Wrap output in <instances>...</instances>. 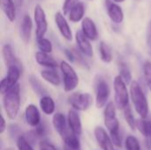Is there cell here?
Returning <instances> with one entry per match:
<instances>
[{
    "mask_svg": "<svg viewBox=\"0 0 151 150\" xmlns=\"http://www.w3.org/2000/svg\"><path fill=\"white\" fill-rule=\"evenodd\" d=\"M40 107L42 112L46 115H51L55 111V103L54 100L49 96H42L40 100Z\"/></svg>",
    "mask_w": 151,
    "mask_h": 150,
    "instance_id": "d4e9b609",
    "label": "cell"
},
{
    "mask_svg": "<svg viewBox=\"0 0 151 150\" xmlns=\"http://www.w3.org/2000/svg\"><path fill=\"white\" fill-rule=\"evenodd\" d=\"M32 28H33V22L31 19V17L27 14H26L23 17L22 22H21V37L25 42H29L31 39V34H32Z\"/></svg>",
    "mask_w": 151,
    "mask_h": 150,
    "instance_id": "44dd1931",
    "label": "cell"
},
{
    "mask_svg": "<svg viewBox=\"0 0 151 150\" xmlns=\"http://www.w3.org/2000/svg\"><path fill=\"white\" fill-rule=\"evenodd\" d=\"M35 60L37 64H39L40 65L50 68V69H55V68H58V66L57 61L52 57L42 51H37L35 53Z\"/></svg>",
    "mask_w": 151,
    "mask_h": 150,
    "instance_id": "ffe728a7",
    "label": "cell"
},
{
    "mask_svg": "<svg viewBox=\"0 0 151 150\" xmlns=\"http://www.w3.org/2000/svg\"><path fill=\"white\" fill-rule=\"evenodd\" d=\"M67 123L71 133L75 136L79 137L82 133V125L81 121V117L75 110H70L67 116Z\"/></svg>",
    "mask_w": 151,
    "mask_h": 150,
    "instance_id": "8fae6325",
    "label": "cell"
},
{
    "mask_svg": "<svg viewBox=\"0 0 151 150\" xmlns=\"http://www.w3.org/2000/svg\"><path fill=\"white\" fill-rule=\"evenodd\" d=\"M52 123H53V126H54L55 130L59 133V135L63 139L69 133V132L67 130L65 117L61 112H57L54 114V116L52 118Z\"/></svg>",
    "mask_w": 151,
    "mask_h": 150,
    "instance_id": "e0dca14e",
    "label": "cell"
},
{
    "mask_svg": "<svg viewBox=\"0 0 151 150\" xmlns=\"http://www.w3.org/2000/svg\"><path fill=\"white\" fill-rule=\"evenodd\" d=\"M147 42H148V44H150L151 46V20L150 21L148 25V28H147Z\"/></svg>",
    "mask_w": 151,
    "mask_h": 150,
    "instance_id": "b9f144b4",
    "label": "cell"
},
{
    "mask_svg": "<svg viewBox=\"0 0 151 150\" xmlns=\"http://www.w3.org/2000/svg\"><path fill=\"white\" fill-rule=\"evenodd\" d=\"M25 118L27 125L36 127L41 124V115L37 107L34 104H28L25 111Z\"/></svg>",
    "mask_w": 151,
    "mask_h": 150,
    "instance_id": "9a60e30c",
    "label": "cell"
},
{
    "mask_svg": "<svg viewBox=\"0 0 151 150\" xmlns=\"http://www.w3.org/2000/svg\"><path fill=\"white\" fill-rule=\"evenodd\" d=\"M81 31L84 35L91 41H96L98 37V32L95 22L88 17H85L81 21Z\"/></svg>",
    "mask_w": 151,
    "mask_h": 150,
    "instance_id": "5bb4252c",
    "label": "cell"
},
{
    "mask_svg": "<svg viewBox=\"0 0 151 150\" xmlns=\"http://www.w3.org/2000/svg\"><path fill=\"white\" fill-rule=\"evenodd\" d=\"M1 7L7 17V19L12 22L16 19V8L12 0H1Z\"/></svg>",
    "mask_w": 151,
    "mask_h": 150,
    "instance_id": "7402d4cb",
    "label": "cell"
},
{
    "mask_svg": "<svg viewBox=\"0 0 151 150\" xmlns=\"http://www.w3.org/2000/svg\"><path fill=\"white\" fill-rule=\"evenodd\" d=\"M68 101L75 111H84L92 105L93 97L88 93H73L68 97Z\"/></svg>",
    "mask_w": 151,
    "mask_h": 150,
    "instance_id": "8992f818",
    "label": "cell"
},
{
    "mask_svg": "<svg viewBox=\"0 0 151 150\" xmlns=\"http://www.w3.org/2000/svg\"><path fill=\"white\" fill-rule=\"evenodd\" d=\"M64 78V88L65 92L73 91L79 84V77L70 64L62 61L59 65Z\"/></svg>",
    "mask_w": 151,
    "mask_h": 150,
    "instance_id": "5b68a950",
    "label": "cell"
},
{
    "mask_svg": "<svg viewBox=\"0 0 151 150\" xmlns=\"http://www.w3.org/2000/svg\"><path fill=\"white\" fill-rule=\"evenodd\" d=\"M112 1H114L115 3H122V2H124L125 0H112Z\"/></svg>",
    "mask_w": 151,
    "mask_h": 150,
    "instance_id": "7bdbcfd3",
    "label": "cell"
},
{
    "mask_svg": "<svg viewBox=\"0 0 151 150\" xmlns=\"http://www.w3.org/2000/svg\"><path fill=\"white\" fill-rule=\"evenodd\" d=\"M41 76L42 78L49 82L50 84L53 86H59L60 84V78L58 76V73L54 70H42L41 72Z\"/></svg>",
    "mask_w": 151,
    "mask_h": 150,
    "instance_id": "484cf974",
    "label": "cell"
},
{
    "mask_svg": "<svg viewBox=\"0 0 151 150\" xmlns=\"http://www.w3.org/2000/svg\"><path fill=\"white\" fill-rule=\"evenodd\" d=\"M3 105L7 117L10 119H15L20 107V87L19 83L4 95Z\"/></svg>",
    "mask_w": 151,
    "mask_h": 150,
    "instance_id": "7a4b0ae2",
    "label": "cell"
},
{
    "mask_svg": "<svg viewBox=\"0 0 151 150\" xmlns=\"http://www.w3.org/2000/svg\"><path fill=\"white\" fill-rule=\"evenodd\" d=\"M37 47H38L40 51L47 53V54L50 53L53 50L51 42L45 37L41 38V39H37Z\"/></svg>",
    "mask_w": 151,
    "mask_h": 150,
    "instance_id": "4dcf8cb0",
    "label": "cell"
},
{
    "mask_svg": "<svg viewBox=\"0 0 151 150\" xmlns=\"http://www.w3.org/2000/svg\"><path fill=\"white\" fill-rule=\"evenodd\" d=\"M125 144L127 150H141V145L138 139L133 135L127 137Z\"/></svg>",
    "mask_w": 151,
    "mask_h": 150,
    "instance_id": "1f68e13d",
    "label": "cell"
},
{
    "mask_svg": "<svg viewBox=\"0 0 151 150\" xmlns=\"http://www.w3.org/2000/svg\"><path fill=\"white\" fill-rule=\"evenodd\" d=\"M124 117H125V119L127 123V125L130 126V128L132 130H135V128L137 127L136 126V124H137V121H135L134 119V117L133 115V112H132V109L130 107V105L128 104L124 110Z\"/></svg>",
    "mask_w": 151,
    "mask_h": 150,
    "instance_id": "f546056e",
    "label": "cell"
},
{
    "mask_svg": "<svg viewBox=\"0 0 151 150\" xmlns=\"http://www.w3.org/2000/svg\"><path fill=\"white\" fill-rule=\"evenodd\" d=\"M21 74V68L18 66H11L8 68V73L5 78L1 80L0 83V93L4 95L12 87L18 84V80Z\"/></svg>",
    "mask_w": 151,
    "mask_h": 150,
    "instance_id": "52a82bcc",
    "label": "cell"
},
{
    "mask_svg": "<svg viewBox=\"0 0 151 150\" xmlns=\"http://www.w3.org/2000/svg\"><path fill=\"white\" fill-rule=\"evenodd\" d=\"M140 133L145 137L147 147L150 149L151 148V118H140L136 124Z\"/></svg>",
    "mask_w": 151,
    "mask_h": 150,
    "instance_id": "ac0fdd59",
    "label": "cell"
},
{
    "mask_svg": "<svg viewBox=\"0 0 151 150\" xmlns=\"http://www.w3.org/2000/svg\"><path fill=\"white\" fill-rule=\"evenodd\" d=\"M130 95L136 112L142 118H146L149 114V104L145 94L140 84L134 80L130 86Z\"/></svg>",
    "mask_w": 151,
    "mask_h": 150,
    "instance_id": "3957f363",
    "label": "cell"
},
{
    "mask_svg": "<svg viewBox=\"0 0 151 150\" xmlns=\"http://www.w3.org/2000/svg\"><path fill=\"white\" fill-rule=\"evenodd\" d=\"M96 140L98 143V145L101 147L103 150H114L113 149V142L111 141V138L107 134L106 131L101 127L97 126L95 128L94 131Z\"/></svg>",
    "mask_w": 151,
    "mask_h": 150,
    "instance_id": "30bf717a",
    "label": "cell"
},
{
    "mask_svg": "<svg viewBox=\"0 0 151 150\" xmlns=\"http://www.w3.org/2000/svg\"><path fill=\"white\" fill-rule=\"evenodd\" d=\"M64 150H81V143L77 136L69 133L64 139Z\"/></svg>",
    "mask_w": 151,
    "mask_h": 150,
    "instance_id": "cb8c5ba5",
    "label": "cell"
},
{
    "mask_svg": "<svg viewBox=\"0 0 151 150\" xmlns=\"http://www.w3.org/2000/svg\"><path fill=\"white\" fill-rule=\"evenodd\" d=\"M2 53H3L4 64L7 66V68L11 67V66H18L19 68H22L21 64L16 57V56L13 52V50L10 44H4L3 46Z\"/></svg>",
    "mask_w": 151,
    "mask_h": 150,
    "instance_id": "2e32d148",
    "label": "cell"
},
{
    "mask_svg": "<svg viewBox=\"0 0 151 150\" xmlns=\"http://www.w3.org/2000/svg\"><path fill=\"white\" fill-rule=\"evenodd\" d=\"M40 150H57L55 149V147L52 145V144H50V143H49V142H47V141H42L41 143H40Z\"/></svg>",
    "mask_w": 151,
    "mask_h": 150,
    "instance_id": "74e56055",
    "label": "cell"
},
{
    "mask_svg": "<svg viewBox=\"0 0 151 150\" xmlns=\"http://www.w3.org/2000/svg\"><path fill=\"white\" fill-rule=\"evenodd\" d=\"M119 76L123 79L126 84L132 83V73L125 62H120L119 64Z\"/></svg>",
    "mask_w": 151,
    "mask_h": 150,
    "instance_id": "f1b7e54d",
    "label": "cell"
},
{
    "mask_svg": "<svg viewBox=\"0 0 151 150\" xmlns=\"http://www.w3.org/2000/svg\"><path fill=\"white\" fill-rule=\"evenodd\" d=\"M107 3V11L110 19L112 22L116 24H120L124 19V12L122 11V8L115 3H111L108 1Z\"/></svg>",
    "mask_w": 151,
    "mask_h": 150,
    "instance_id": "d6986e66",
    "label": "cell"
},
{
    "mask_svg": "<svg viewBox=\"0 0 151 150\" xmlns=\"http://www.w3.org/2000/svg\"><path fill=\"white\" fill-rule=\"evenodd\" d=\"M6 129V123H5V119L4 118L3 115H1V122H0V133H4V132Z\"/></svg>",
    "mask_w": 151,
    "mask_h": 150,
    "instance_id": "60d3db41",
    "label": "cell"
},
{
    "mask_svg": "<svg viewBox=\"0 0 151 150\" xmlns=\"http://www.w3.org/2000/svg\"><path fill=\"white\" fill-rule=\"evenodd\" d=\"M65 54L66 56V57L68 58L69 61L71 62H75V58H74V54L73 52V50H65Z\"/></svg>",
    "mask_w": 151,
    "mask_h": 150,
    "instance_id": "ab89813d",
    "label": "cell"
},
{
    "mask_svg": "<svg viewBox=\"0 0 151 150\" xmlns=\"http://www.w3.org/2000/svg\"><path fill=\"white\" fill-rule=\"evenodd\" d=\"M73 52L74 54V58H75V61H77L81 65H82L83 67H87L88 68V65L87 63V61L85 60V58L83 57V54L81 52V51H78L77 50H73Z\"/></svg>",
    "mask_w": 151,
    "mask_h": 150,
    "instance_id": "e575fe53",
    "label": "cell"
},
{
    "mask_svg": "<svg viewBox=\"0 0 151 150\" xmlns=\"http://www.w3.org/2000/svg\"><path fill=\"white\" fill-rule=\"evenodd\" d=\"M143 72L146 83L151 91V62L148 61L143 65Z\"/></svg>",
    "mask_w": 151,
    "mask_h": 150,
    "instance_id": "836d02e7",
    "label": "cell"
},
{
    "mask_svg": "<svg viewBox=\"0 0 151 150\" xmlns=\"http://www.w3.org/2000/svg\"><path fill=\"white\" fill-rule=\"evenodd\" d=\"M29 83H30L32 89L36 95H41L42 97L47 95V90L44 88V86L42 84V82L38 80V78L35 76H31L29 78Z\"/></svg>",
    "mask_w": 151,
    "mask_h": 150,
    "instance_id": "4316f807",
    "label": "cell"
},
{
    "mask_svg": "<svg viewBox=\"0 0 151 150\" xmlns=\"http://www.w3.org/2000/svg\"><path fill=\"white\" fill-rule=\"evenodd\" d=\"M33 131H34V133H35V136L37 138H41V137H43V136L46 135V133H47V127H46L44 123H41Z\"/></svg>",
    "mask_w": 151,
    "mask_h": 150,
    "instance_id": "d590c367",
    "label": "cell"
},
{
    "mask_svg": "<svg viewBox=\"0 0 151 150\" xmlns=\"http://www.w3.org/2000/svg\"><path fill=\"white\" fill-rule=\"evenodd\" d=\"M89 1H91V0H89Z\"/></svg>",
    "mask_w": 151,
    "mask_h": 150,
    "instance_id": "bcb514c9",
    "label": "cell"
},
{
    "mask_svg": "<svg viewBox=\"0 0 151 150\" xmlns=\"http://www.w3.org/2000/svg\"><path fill=\"white\" fill-rule=\"evenodd\" d=\"M19 126L17 125H12L10 126V134L11 136H16V135H19ZM20 136V135H19Z\"/></svg>",
    "mask_w": 151,
    "mask_h": 150,
    "instance_id": "f35d334b",
    "label": "cell"
},
{
    "mask_svg": "<svg viewBox=\"0 0 151 150\" xmlns=\"http://www.w3.org/2000/svg\"><path fill=\"white\" fill-rule=\"evenodd\" d=\"M55 22H56V25H57L60 34H62V36L67 41H72V39H73L72 29H71L68 22L66 21L65 18L64 17V15L61 12L58 11L55 14Z\"/></svg>",
    "mask_w": 151,
    "mask_h": 150,
    "instance_id": "4fadbf2b",
    "label": "cell"
},
{
    "mask_svg": "<svg viewBox=\"0 0 151 150\" xmlns=\"http://www.w3.org/2000/svg\"><path fill=\"white\" fill-rule=\"evenodd\" d=\"M79 2V0H65L63 4V11L64 14H68L72 8Z\"/></svg>",
    "mask_w": 151,
    "mask_h": 150,
    "instance_id": "8d00e7d4",
    "label": "cell"
},
{
    "mask_svg": "<svg viewBox=\"0 0 151 150\" xmlns=\"http://www.w3.org/2000/svg\"><path fill=\"white\" fill-rule=\"evenodd\" d=\"M104 125L106 128L109 130L111 141L115 146L118 148L122 147V138L119 132V122L117 118L116 115V107L113 102H109L104 109Z\"/></svg>",
    "mask_w": 151,
    "mask_h": 150,
    "instance_id": "6da1fadb",
    "label": "cell"
},
{
    "mask_svg": "<svg viewBox=\"0 0 151 150\" xmlns=\"http://www.w3.org/2000/svg\"><path fill=\"white\" fill-rule=\"evenodd\" d=\"M114 92L116 106L119 109L124 110L129 104V94L126 82L119 75L116 76L114 79Z\"/></svg>",
    "mask_w": 151,
    "mask_h": 150,
    "instance_id": "277c9868",
    "label": "cell"
},
{
    "mask_svg": "<svg viewBox=\"0 0 151 150\" xmlns=\"http://www.w3.org/2000/svg\"><path fill=\"white\" fill-rule=\"evenodd\" d=\"M85 13V6L82 2H78L69 12V19L73 22H79L83 19Z\"/></svg>",
    "mask_w": 151,
    "mask_h": 150,
    "instance_id": "603a6c76",
    "label": "cell"
},
{
    "mask_svg": "<svg viewBox=\"0 0 151 150\" xmlns=\"http://www.w3.org/2000/svg\"><path fill=\"white\" fill-rule=\"evenodd\" d=\"M34 19L36 26V30H35L36 40L43 38L48 29V23H47L46 14L44 12V10L41 7L40 4H37L35 7Z\"/></svg>",
    "mask_w": 151,
    "mask_h": 150,
    "instance_id": "9c48e42d",
    "label": "cell"
},
{
    "mask_svg": "<svg viewBox=\"0 0 151 150\" xmlns=\"http://www.w3.org/2000/svg\"><path fill=\"white\" fill-rule=\"evenodd\" d=\"M4 150H15L13 148H8V149H5Z\"/></svg>",
    "mask_w": 151,
    "mask_h": 150,
    "instance_id": "ee69618b",
    "label": "cell"
},
{
    "mask_svg": "<svg viewBox=\"0 0 151 150\" xmlns=\"http://www.w3.org/2000/svg\"><path fill=\"white\" fill-rule=\"evenodd\" d=\"M75 40L78 45V48L80 51L86 57H93V48L89 42V40L84 35L81 30H79L76 32L75 34Z\"/></svg>",
    "mask_w": 151,
    "mask_h": 150,
    "instance_id": "7c38bea8",
    "label": "cell"
},
{
    "mask_svg": "<svg viewBox=\"0 0 151 150\" xmlns=\"http://www.w3.org/2000/svg\"><path fill=\"white\" fill-rule=\"evenodd\" d=\"M17 147L18 150H34L31 144L27 141V139L23 135H20L17 139Z\"/></svg>",
    "mask_w": 151,
    "mask_h": 150,
    "instance_id": "d6a6232c",
    "label": "cell"
},
{
    "mask_svg": "<svg viewBox=\"0 0 151 150\" xmlns=\"http://www.w3.org/2000/svg\"><path fill=\"white\" fill-rule=\"evenodd\" d=\"M110 87L107 81L100 78L96 84V105L97 108H103L107 105V102L110 96Z\"/></svg>",
    "mask_w": 151,
    "mask_h": 150,
    "instance_id": "ba28073f",
    "label": "cell"
},
{
    "mask_svg": "<svg viewBox=\"0 0 151 150\" xmlns=\"http://www.w3.org/2000/svg\"><path fill=\"white\" fill-rule=\"evenodd\" d=\"M150 150H151V148H150Z\"/></svg>",
    "mask_w": 151,
    "mask_h": 150,
    "instance_id": "f6af8a7d",
    "label": "cell"
},
{
    "mask_svg": "<svg viewBox=\"0 0 151 150\" xmlns=\"http://www.w3.org/2000/svg\"><path fill=\"white\" fill-rule=\"evenodd\" d=\"M99 53L100 57L104 63H111L112 60V53L110 46L104 42H101L99 45Z\"/></svg>",
    "mask_w": 151,
    "mask_h": 150,
    "instance_id": "83f0119b",
    "label": "cell"
}]
</instances>
